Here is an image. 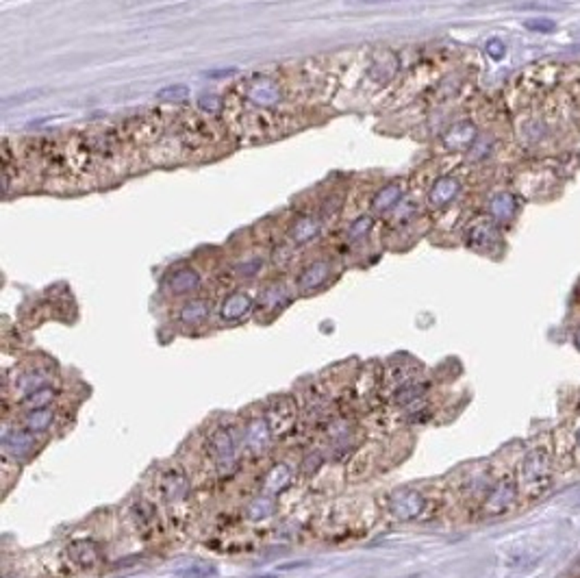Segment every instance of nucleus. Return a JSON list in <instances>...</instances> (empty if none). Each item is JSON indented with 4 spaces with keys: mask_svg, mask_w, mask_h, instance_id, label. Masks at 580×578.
I'll use <instances>...</instances> for the list:
<instances>
[{
    "mask_svg": "<svg viewBox=\"0 0 580 578\" xmlns=\"http://www.w3.org/2000/svg\"><path fill=\"white\" fill-rule=\"evenodd\" d=\"M209 452L211 457L218 465V472L222 476H231L237 467V461H235V441H233V435L231 431L226 429H218L213 435H211V441H209Z\"/></svg>",
    "mask_w": 580,
    "mask_h": 578,
    "instance_id": "1",
    "label": "nucleus"
},
{
    "mask_svg": "<svg viewBox=\"0 0 580 578\" xmlns=\"http://www.w3.org/2000/svg\"><path fill=\"white\" fill-rule=\"evenodd\" d=\"M389 511L396 520H415L424 511V498L420 491L400 489L389 498Z\"/></svg>",
    "mask_w": 580,
    "mask_h": 578,
    "instance_id": "2",
    "label": "nucleus"
},
{
    "mask_svg": "<svg viewBox=\"0 0 580 578\" xmlns=\"http://www.w3.org/2000/svg\"><path fill=\"white\" fill-rule=\"evenodd\" d=\"M267 424L272 433H276L279 437H285L294 431L296 426V409H294V402L289 398H279L270 407L267 411Z\"/></svg>",
    "mask_w": 580,
    "mask_h": 578,
    "instance_id": "3",
    "label": "nucleus"
},
{
    "mask_svg": "<svg viewBox=\"0 0 580 578\" xmlns=\"http://www.w3.org/2000/svg\"><path fill=\"white\" fill-rule=\"evenodd\" d=\"M461 191V185L457 179H452V177H441L433 183L431 191H428V203H431V207L435 209H441L446 207L448 203H452Z\"/></svg>",
    "mask_w": 580,
    "mask_h": 578,
    "instance_id": "4",
    "label": "nucleus"
},
{
    "mask_svg": "<svg viewBox=\"0 0 580 578\" xmlns=\"http://www.w3.org/2000/svg\"><path fill=\"white\" fill-rule=\"evenodd\" d=\"M329 276H331V263L315 261L302 270V274L298 276V287H300V291H313L329 281Z\"/></svg>",
    "mask_w": 580,
    "mask_h": 578,
    "instance_id": "5",
    "label": "nucleus"
},
{
    "mask_svg": "<svg viewBox=\"0 0 580 578\" xmlns=\"http://www.w3.org/2000/svg\"><path fill=\"white\" fill-rule=\"evenodd\" d=\"M170 294L174 296H185V294H191L200 287V276L196 270L191 268H181V270H176L168 276V281H165Z\"/></svg>",
    "mask_w": 580,
    "mask_h": 578,
    "instance_id": "6",
    "label": "nucleus"
},
{
    "mask_svg": "<svg viewBox=\"0 0 580 578\" xmlns=\"http://www.w3.org/2000/svg\"><path fill=\"white\" fill-rule=\"evenodd\" d=\"M498 241H500V233L493 222H487V220L476 222L467 231V244L476 250H487Z\"/></svg>",
    "mask_w": 580,
    "mask_h": 578,
    "instance_id": "7",
    "label": "nucleus"
},
{
    "mask_svg": "<svg viewBox=\"0 0 580 578\" xmlns=\"http://www.w3.org/2000/svg\"><path fill=\"white\" fill-rule=\"evenodd\" d=\"M246 446L252 450V452H261L270 446V439H272V429L267 420H250L248 426H246Z\"/></svg>",
    "mask_w": 580,
    "mask_h": 578,
    "instance_id": "8",
    "label": "nucleus"
},
{
    "mask_svg": "<svg viewBox=\"0 0 580 578\" xmlns=\"http://www.w3.org/2000/svg\"><path fill=\"white\" fill-rule=\"evenodd\" d=\"M476 127L472 122H459L455 124L443 137V144L452 150H463V148H472L476 144Z\"/></svg>",
    "mask_w": 580,
    "mask_h": 578,
    "instance_id": "9",
    "label": "nucleus"
},
{
    "mask_svg": "<svg viewBox=\"0 0 580 578\" xmlns=\"http://www.w3.org/2000/svg\"><path fill=\"white\" fill-rule=\"evenodd\" d=\"M252 309V298L246 291H235L224 300L222 305V320L237 322Z\"/></svg>",
    "mask_w": 580,
    "mask_h": 578,
    "instance_id": "10",
    "label": "nucleus"
},
{
    "mask_svg": "<svg viewBox=\"0 0 580 578\" xmlns=\"http://www.w3.org/2000/svg\"><path fill=\"white\" fill-rule=\"evenodd\" d=\"M291 481V467L285 465V463H279V465H274L267 476H265V481H263V494L265 496H276V494H281Z\"/></svg>",
    "mask_w": 580,
    "mask_h": 578,
    "instance_id": "11",
    "label": "nucleus"
},
{
    "mask_svg": "<svg viewBox=\"0 0 580 578\" xmlns=\"http://www.w3.org/2000/svg\"><path fill=\"white\" fill-rule=\"evenodd\" d=\"M489 211L496 220L500 222H507V220H513V215L517 213V200L513 194L509 191H502V194H496L491 200H489Z\"/></svg>",
    "mask_w": 580,
    "mask_h": 578,
    "instance_id": "12",
    "label": "nucleus"
},
{
    "mask_svg": "<svg viewBox=\"0 0 580 578\" xmlns=\"http://www.w3.org/2000/svg\"><path fill=\"white\" fill-rule=\"evenodd\" d=\"M187 479H185V474L181 470H172L163 476V481H161V489H163V496L170 500V502H176V500H181L187 496Z\"/></svg>",
    "mask_w": 580,
    "mask_h": 578,
    "instance_id": "13",
    "label": "nucleus"
},
{
    "mask_svg": "<svg viewBox=\"0 0 580 578\" xmlns=\"http://www.w3.org/2000/svg\"><path fill=\"white\" fill-rule=\"evenodd\" d=\"M3 448L15 459L18 457H29L33 452V448H35V439H33V435L24 433V431H13L5 437Z\"/></svg>",
    "mask_w": 580,
    "mask_h": 578,
    "instance_id": "14",
    "label": "nucleus"
},
{
    "mask_svg": "<svg viewBox=\"0 0 580 578\" xmlns=\"http://www.w3.org/2000/svg\"><path fill=\"white\" fill-rule=\"evenodd\" d=\"M320 229H322V224H320L317 218L305 215V218H300V220L291 226L289 239H291L294 244H307V241H311L313 237H317Z\"/></svg>",
    "mask_w": 580,
    "mask_h": 578,
    "instance_id": "15",
    "label": "nucleus"
},
{
    "mask_svg": "<svg viewBox=\"0 0 580 578\" xmlns=\"http://www.w3.org/2000/svg\"><path fill=\"white\" fill-rule=\"evenodd\" d=\"M279 98H281V94L272 83H257L248 89V100L259 107H272L279 103Z\"/></svg>",
    "mask_w": 580,
    "mask_h": 578,
    "instance_id": "16",
    "label": "nucleus"
},
{
    "mask_svg": "<svg viewBox=\"0 0 580 578\" xmlns=\"http://www.w3.org/2000/svg\"><path fill=\"white\" fill-rule=\"evenodd\" d=\"M400 198H402V185L400 183H389L387 187H383L372 198V207L376 211H387V209L398 205Z\"/></svg>",
    "mask_w": 580,
    "mask_h": 578,
    "instance_id": "17",
    "label": "nucleus"
},
{
    "mask_svg": "<svg viewBox=\"0 0 580 578\" xmlns=\"http://www.w3.org/2000/svg\"><path fill=\"white\" fill-rule=\"evenodd\" d=\"M179 318L187 326H198L209 318V305L205 303V300H191V303H187L181 309Z\"/></svg>",
    "mask_w": 580,
    "mask_h": 578,
    "instance_id": "18",
    "label": "nucleus"
},
{
    "mask_svg": "<svg viewBox=\"0 0 580 578\" xmlns=\"http://www.w3.org/2000/svg\"><path fill=\"white\" fill-rule=\"evenodd\" d=\"M70 557L83 567H92L98 561V548L92 541H74L70 546Z\"/></svg>",
    "mask_w": 580,
    "mask_h": 578,
    "instance_id": "19",
    "label": "nucleus"
},
{
    "mask_svg": "<svg viewBox=\"0 0 580 578\" xmlns=\"http://www.w3.org/2000/svg\"><path fill=\"white\" fill-rule=\"evenodd\" d=\"M53 420H55V413L50 411L48 407L46 409H35L24 417V426H27L31 433H44V431L50 429Z\"/></svg>",
    "mask_w": 580,
    "mask_h": 578,
    "instance_id": "20",
    "label": "nucleus"
},
{
    "mask_svg": "<svg viewBox=\"0 0 580 578\" xmlns=\"http://www.w3.org/2000/svg\"><path fill=\"white\" fill-rule=\"evenodd\" d=\"M289 303V294L283 285H272L263 291V298H261V305L267 309V311H279L283 309L285 305Z\"/></svg>",
    "mask_w": 580,
    "mask_h": 578,
    "instance_id": "21",
    "label": "nucleus"
},
{
    "mask_svg": "<svg viewBox=\"0 0 580 578\" xmlns=\"http://www.w3.org/2000/svg\"><path fill=\"white\" fill-rule=\"evenodd\" d=\"M513 496H515L513 485H511L509 481H504V483H502V485L493 491V496L489 498L487 511H491V513H500V511H504V509H507V507L511 505Z\"/></svg>",
    "mask_w": 580,
    "mask_h": 578,
    "instance_id": "22",
    "label": "nucleus"
},
{
    "mask_svg": "<svg viewBox=\"0 0 580 578\" xmlns=\"http://www.w3.org/2000/svg\"><path fill=\"white\" fill-rule=\"evenodd\" d=\"M55 400V389L53 387H46V385H42V387H37V389H33L27 398L22 400V405L24 407H29L31 411H35V409H46L50 402Z\"/></svg>",
    "mask_w": 580,
    "mask_h": 578,
    "instance_id": "23",
    "label": "nucleus"
},
{
    "mask_svg": "<svg viewBox=\"0 0 580 578\" xmlns=\"http://www.w3.org/2000/svg\"><path fill=\"white\" fill-rule=\"evenodd\" d=\"M274 509H276V502H274V498H270V496H259V498H255L248 505V515L252 517V520H265V517H270L272 513H274Z\"/></svg>",
    "mask_w": 580,
    "mask_h": 578,
    "instance_id": "24",
    "label": "nucleus"
},
{
    "mask_svg": "<svg viewBox=\"0 0 580 578\" xmlns=\"http://www.w3.org/2000/svg\"><path fill=\"white\" fill-rule=\"evenodd\" d=\"M513 9H522V11H559V9H565V3H561V0H524V3H515Z\"/></svg>",
    "mask_w": 580,
    "mask_h": 578,
    "instance_id": "25",
    "label": "nucleus"
},
{
    "mask_svg": "<svg viewBox=\"0 0 580 578\" xmlns=\"http://www.w3.org/2000/svg\"><path fill=\"white\" fill-rule=\"evenodd\" d=\"M176 576L179 578H213V576H218V567L211 563H194L189 567L176 570Z\"/></svg>",
    "mask_w": 580,
    "mask_h": 578,
    "instance_id": "26",
    "label": "nucleus"
},
{
    "mask_svg": "<svg viewBox=\"0 0 580 578\" xmlns=\"http://www.w3.org/2000/svg\"><path fill=\"white\" fill-rule=\"evenodd\" d=\"M157 98L163 103H183L189 98V89L185 85H165L157 92Z\"/></svg>",
    "mask_w": 580,
    "mask_h": 578,
    "instance_id": "27",
    "label": "nucleus"
},
{
    "mask_svg": "<svg viewBox=\"0 0 580 578\" xmlns=\"http://www.w3.org/2000/svg\"><path fill=\"white\" fill-rule=\"evenodd\" d=\"M370 231H372V218H370V215H361V218H357L355 222L350 224V229H348V239H350V241H359V239H363Z\"/></svg>",
    "mask_w": 580,
    "mask_h": 578,
    "instance_id": "28",
    "label": "nucleus"
},
{
    "mask_svg": "<svg viewBox=\"0 0 580 578\" xmlns=\"http://www.w3.org/2000/svg\"><path fill=\"white\" fill-rule=\"evenodd\" d=\"M426 391V387L424 385H411V387H402L396 396H393V400H396V405H409L411 400H415L417 396H422Z\"/></svg>",
    "mask_w": 580,
    "mask_h": 578,
    "instance_id": "29",
    "label": "nucleus"
},
{
    "mask_svg": "<svg viewBox=\"0 0 580 578\" xmlns=\"http://www.w3.org/2000/svg\"><path fill=\"white\" fill-rule=\"evenodd\" d=\"M524 27H526V29H531V31H539V33H550V31H554V27H557V24H554L552 20L533 18V20H526V22H524Z\"/></svg>",
    "mask_w": 580,
    "mask_h": 578,
    "instance_id": "30",
    "label": "nucleus"
},
{
    "mask_svg": "<svg viewBox=\"0 0 580 578\" xmlns=\"http://www.w3.org/2000/svg\"><path fill=\"white\" fill-rule=\"evenodd\" d=\"M485 50H487V55H489L491 59H502V57H504V50H507V46H504L500 39H489L487 46H485Z\"/></svg>",
    "mask_w": 580,
    "mask_h": 578,
    "instance_id": "31",
    "label": "nucleus"
},
{
    "mask_svg": "<svg viewBox=\"0 0 580 578\" xmlns=\"http://www.w3.org/2000/svg\"><path fill=\"white\" fill-rule=\"evenodd\" d=\"M200 109H205V111H209V113H215V111H220V107H222V103H220V98L218 96H200Z\"/></svg>",
    "mask_w": 580,
    "mask_h": 578,
    "instance_id": "32",
    "label": "nucleus"
},
{
    "mask_svg": "<svg viewBox=\"0 0 580 578\" xmlns=\"http://www.w3.org/2000/svg\"><path fill=\"white\" fill-rule=\"evenodd\" d=\"M348 5H389V3H402V0H346Z\"/></svg>",
    "mask_w": 580,
    "mask_h": 578,
    "instance_id": "33",
    "label": "nucleus"
},
{
    "mask_svg": "<svg viewBox=\"0 0 580 578\" xmlns=\"http://www.w3.org/2000/svg\"><path fill=\"white\" fill-rule=\"evenodd\" d=\"M229 74H235V70H220V72H207V77H229Z\"/></svg>",
    "mask_w": 580,
    "mask_h": 578,
    "instance_id": "34",
    "label": "nucleus"
},
{
    "mask_svg": "<svg viewBox=\"0 0 580 578\" xmlns=\"http://www.w3.org/2000/svg\"><path fill=\"white\" fill-rule=\"evenodd\" d=\"M252 578H276V576H272V574H263V576H252Z\"/></svg>",
    "mask_w": 580,
    "mask_h": 578,
    "instance_id": "35",
    "label": "nucleus"
}]
</instances>
